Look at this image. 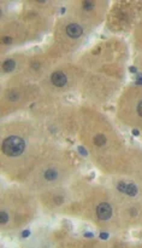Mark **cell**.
Wrapping results in <instances>:
<instances>
[{"instance_id": "1", "label": "cell", "mask_w": 142, "mask_h": 248, "mask_svg": "<svg viewBox=\"0 0 142 248\" xmlns=\"http://www.w3.org/2000/svg\"><path fill=\"white\" fill-rule=\"evenodd\" d=\"M25 143L21 137L17 136H11L6 138L2 144V151L7 156H18L24 151Z\"/></svg>"}, {"instance_id": "2", "label": "cell", "mask_w": 142, "mask_h": 248, "mask_svg": "<svg viewBox=\"0 0 142 248\" xmlns=\"http://www.w3.org/2000/svg\"><path fill=\"white\" fill-rule=\"evenodd\" d=\"M96 214H98V218L101 219V220H107L111 218L112 215V208L108 203H100L96 208Z\"/></svg>"}, {"instance_id": "3", "label": "cell", "mask_w": 142, "mask_h": 248, "mask_svg": "<svg viewBox=\"0 0 142 248\" xmlns=\"http://www.w3.org/2000/svg\"><path fill=\"white\" fill-rule=\"evenodd\" d=\"M51 81H52V84H53L54 86L62 87V86H64V85L66 84L68 79H66V75H65L64 73H62V71H56V73L52 74Z\"/></svg>"}, {"instance_id": "4", "label": "cell", "mask_w": 142, "mask_h": 248, "mask_svg": "<svg viewBox=\"0 0 142 248\" xmlns=\"http://www.w3.org/2000/svg\"><path fill=\"white\" fill-rule=\"evenodd\" d=\"M118 190L122 192H125L129 196H135L137 194V188L134 184L130 183H119L118 184Z\"/></svg>"}, {"instance_id": "5", "label": "cell", "mask_w": 142, "mask_h": 248, "mask_svg": "<svg viewBox=\"0 0 142 248\" xmlns=\"http://www.w3.org/2000/svg\"><path fill=\"white\" fill-rule=\"evenodd\" d=\"M82 33H83V29H82V27L78 26V24L71 23V24H69V26L66 27V34L70 36V38H73V39L79 38V36L82 35Z\"/></svg>"}, {"instance_id": "6", "label": "cell", "mask_w": 142, "mask_h": 248, "mask_svg": "<svg viewBox=\"0 0 142 248\" xmlns=\"http://www.w3.org/2000/svg\"><path fill=\"white\" fill-rule=\"evenodd\" d=\"M15 67H16V63H15V61H12V59H8V61H6V62L2 64V68H4L5 71H12L15 69Z\"/></svg>"}, {"instance_id": "7", "label": "cell", "mask_w": 142, "mask_h": 248, "mask_svg": "<svg viewBox=\"0 0 142 248\" xmlns=\"http://www.w3.org/2000/svg\"><path fill=\"white\" fill-rule=\"evenodd\" d=\"M94 143H95L98 146H103V145H105V143H106V137H105L104 135H96V136L94 137Z\"/></svg>"}, {"instance_id": "8", "label": "cell", "mask_w": 142, "mask_h": 248, "mask_svg": "<svg viewBox=\"0 0 142 248\" xmlns=\"http://www.w3.org/2000/svg\"><path fill=\"white\" fill-rule=\"evenodd\" d=\"M57 172L54 171V170H48V171H46V173H45V178L47 179V180H54L56 178H57Z\"/></svg>"}, {"instance_id": "9", "label": "cell", "mask_w": 142, "mask_h": 248, "mask_svg": "<svg viewBox=\"0 0 142 248\" xmlns=\"http://www.w3.org/2000/svg\"><path fill=\"white\" fill-rule=\"evenodd\" d=\"M83 9L87 10V11H90L92 9H94V2H92V1H84V2H83Z\"/></svg>"}, {"instance_id": "10", "label": "cell", "mask_w": 142, "mask_h": 248, "mask_svg": "<svg viewBox=\"0 0 142 248\" xmlns=\"http://www.w3.org/2000/svg\"><path fill=\"white\" fill-rule=\"evenodd\" d=\"M7 220H8L7 213L2 211V212L0 213V221H1V224H6V223H7Z\"/></svg>"}, {"instance_id": "11", "label": "cell", "mask_w": 142, "mask_h": 248, "mask_svg": "<svg viewBox=\"0 0 142 248\" xmlns=\"http://www.w3.org/2000/svg\"><path fill=\"white\" fill-rule=\"evenodd\" d=\"M137 113H139L140 116H142V101L139 103V106H137Z\"/></svg>"}, {"instance_id": "12", "label": "cell", "mask_w": 142, "mask_h": 248, "mask_svg": "<svg viewBox=\"0 0 142 248\" xmlns=\"http://www.w3.org/2000/svg\"><path fill=\"white\" fill-rule=\"evenodd\" d=\"M11 41H12V40H11L8 36H5V38H4V42H6V44H10Z\"/></svg>"}, {"instance_id": "13", "label": "cell", "mask_w": 142, "mask_h": 248, "mask_svg": "<svg viewBox=\"0 0 142 248\" xmlns=\"http://www.w3.org/2000/svg\"><path fill=\"white\" fill-rule=\"evenodd\" d=\"M78 150H79V151H81V153H82V155H87V151H86V150H84V149H83V148H79V149H78Z\"/></svg>"}, {"instance_id": "14", "label": "cell", "mask_w": 142, "mask_h": 248, "mask_svg": "<svg viewBox=\"0 0 142 248\" xmlns=\"http://www.w3.org/2000/svg\"><path fill=\"white\" fill-rule=\"evenodd\" d=\"M25 236H29V231H25V232H23V237H25Z\"/></svg>"}, {"instance_id": "15", "label": "cell", "mask_w": 142, "mask_h": 248, "mask_svg": "<svg viewBox=\"0 0 142 248\" xmlns=\"http://www.w3.org/2000/svg\"><path fill=\"white\" fill-rule=\"evenodd\" d=\"M100 237H101V239H106L107 235H106V234H101V235H100Z\"/></svg>"}, {"instance_id": "16", "label": "cell", "mask_w": 142, "mask_h": 248, "mask_svg": "<svg viewBox=\"0 0 142 248\" xmlns=\"http://www.w3.org/2000/svg\"><path fill=\"white\" fill-rule=\"evenodd\" d=\"M133 132H134V135H135V136H139V131H137V130H134Z\"/></svg>"}]
</instances>
